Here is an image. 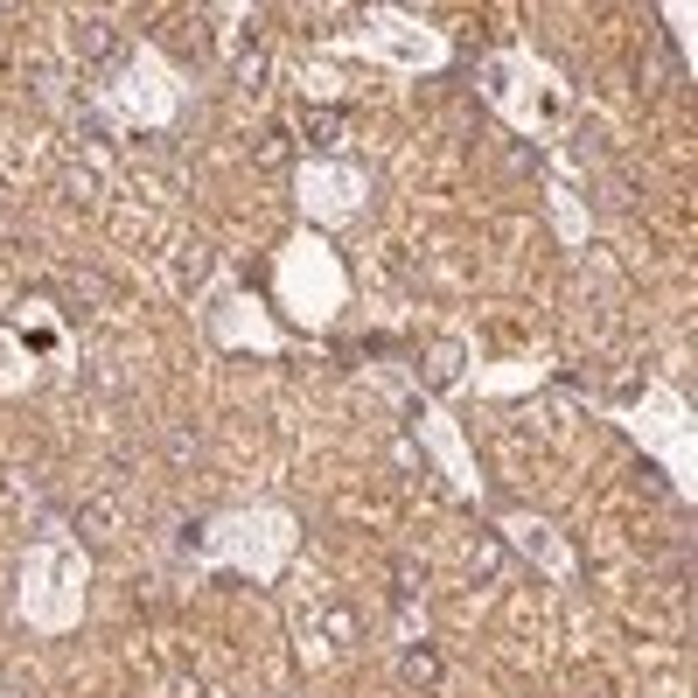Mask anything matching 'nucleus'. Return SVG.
Returning a JSON list of instances; mask_svg holds the SVG:
<instances>
[{"label": "nucleus", "instance_id": "f257e3e1", "mask_svg": "<svg viewBox=\"0 0 698 698\" xmlns=\"http://www.w3.org/2000/svg\"><path fill=\"white\" fill-rule=\"evenodd\" d=\"M77 57H85L91 70H112L126 57V36L112 29V21H85V36H77Z\"/></svg>", "mask_w": 698, "mask_h": 698}, {"label": "nucleus", "instance_id": "f03ea898", "mask_svg": "<svg viewBox=\"0 0 698 698\" xmlns=\"http://www.w3.org/2000/svg\"><path fill=\"white\" fill-rule=\"evenodd\" d=\"M441 650H433V642H412V650H399V678L412 685V691H433V685H441Z\"/></svg>", "mask_w": 698, "mask_h": 698}, {"label": "nucleus", "instance_id": "7ed1b4c3", "mask_svg": "<svg viewBox=\"0 0 698 698\" xmlns=\"http://www.w3.org/2000/svg\"><path fill=\"white\" fill-rule=\"evenodd\" d=\"M273 85V49L266 42H245V57H238V91H266Z\"/></svg>", "mask_w": 698, "mask_h": 698}, {"label": "nucleus", "instance_id": "20e7f679", "mask_svg": "<svg viewBox=\"0 0 698 698\" xmlns=\"http://www.w3.org/2000/svg\"><path fill=\"white\" fill-rule=\"evenodd\" d=\"M301 134H307V147H315V154H328L335 140H343V112H307Z\"/></svg>", "mask_w": 698, "mask_h": 698}, {"label": "nucleus", "instance_id": "39448f33", "mask_svg": "<svg viewBox=\"0 0 698 698\" xmlns=\"http://www.w3.org/2000/svg\"><path fill=\"white\" fill-rule=\"evenodd\" d=\"M392 593H399V608H420V593H426V573L412 559H399L392 566Z\"/></svg>", "mask_w": 698, "mask_h": 698}, {"label": "nucleus", "instance_id": "423d86ee", "mask_svg": "<svg viewBox=\"0 0 698 698\" xmlns=\"http://www.w3.org/2000/svg\"><path fill=\"white\" fill-rule=\"evenodd\" d=\"M112 524H119L112 503H85V510H77V531H85V538H106Z\"/></svg>", "mask_w": 698, "mask_h": 698}, {"label": "nucleus", "instance_id": "0eeeda50", "mask_svg": "<svg viewBox=\"0 0 698 698\" xmlns=\"http://www.w3.org/2000/svg\"><path fill=\"white\" fill-rule=\"evenodd\" d=\"M503 566V538H475V552H469V573H497Z\"/></svg>", "mask_w": 698, "mask_h": 698}, {"label": "nucleus", "instance_id": "6e6552de", "mask_svg": "<svg viewBox=\"0 0 698 698\" xmlns=\"http://www.w3.org/2000/svg\"><path fill=\"white\" fill-rule=\"evenodd\" d=\"M454 364H461V350H454V343H441V350H433V356H426L433 384H454Z\"/></svg>", "mask_w": 698, "mask_h": 698}, {"label": "nucleus", "instance_id": "1a4fd4ad", "mask_svg": "<svg viewBox=\"0 0 698 698\" xmlns=\"http://www.w3.org/2000/svg\"><path fill=\"white\" fill-rule=\"evenodd\" d=\"M63 189H70V203H98V183L85 168H63Z\"/></svg>", "mask_w": 698, "mask_h": 698}, {"label": "nucleus", "instance_id": "9d476101", "mask_svg": "<svg viewBox=\"0 0 698 698\" xmlns=\"http://www.w3.org/2000/svg\"><path fill=\"white\" fill-rule=\"evenodd\" d=\"M0 698H29V691H21V685H8V678H0Z\"/></svg>", "mask_w": 698, "mask_h": 698}]
</instances>
